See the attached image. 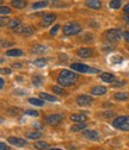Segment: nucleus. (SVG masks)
Listing matches in <instances>:
<instances>
[{"instance_id": "f257e3e1", "label": "nucleus", "mask_w": 129, "mask_h": 150, "mask_svg": "<svg viewBox=\"0 0 129 150\" xmlns=\"http://www.w3.org/2000/svg\"><path fill=\"white\" fill-rule=\"evenodd\" d=\"M78 80V75L76 73H73L71 70H61L59 76H58V83L60 86H63V87H69L72 85H74Z\"/></svg>"}, {"instance_id": "f03ea898", "label": "nucleus", "mask_w": 129, "mask_h": 150, "mask_svg": "<svg viewBox=\"0 0 129 150\" xmlns=\"http://www.w3.org/2000/svg\"><path fill=\"white\" fill-rule=\"evenodd\" d=\"M114 127L122 130V131H129V116H121L114 119L113 122Z\"/></svg>"}, {"instance_id": "7ed1b4c3", "label": "nucleus", "mask_w": 129, "mask_h": 150, "mask_svg": "<svg viewBox=\"0 0 129 150\" xmlns=\"http://www.w3.org/2000/svg\"><path fill=\"white\" fill-rule=\"evenodd\" d=\"M81 31V26L76 23V22H72V23H68L63 26L62 29V32L65 36H73V35H77Z\"/></svg>"}, {"instance_id": "20e7f679", "label": "nucleus", "mask_w": 129, "mask_h": 150, "mask_svg": "<svg viewBox=\"0 0 129 150\" xmlns=\"http://www.w3.org/2000/svg\"><path fill=\"white\" fill-rule=\"evenodd\" d=\"M122 31L120 29H110L108 31H105V38L109 42H117L121 40L122 37Z\"/></svg>"}, {"instance_id": "39448f33", "label": "nucleus", "mask_w": 129, "mask_h": 150, "mask_svg": "<svg viewBox=\"0 0 129 150\" xmlns=\"http://www.w3.org/2000/svg\"><path fill=\"white\" fill-rule=\"evenodd\" d=\"M77 104L81 107L90 106V105L93 104V98H92L91 96H87V94H80L77 98Z\"/></svg>"}, {"instance_id": "423d86ee", "label": "nucleus", "mask_w": 129, "mask_h": 150, "mask_svg": "<svg viewBox=\"0 0 129 150\" xmlns=\"http://www.w3.org/2000/svg\"><path fill=\"white\" fill-rule=\"evenodd\" d=\"M63 120V115L60 113H53L46 117V122L49 125H59Z\"/></svg>"}, {"instance_id": "0eeeda50", "label": "nucleus", "mask_w": 129, "mask_h": 150, "mask_svg": "<svg viewBox=\"0 0 129 150\" xmlns=\"http://www.w3.org/2000/svg\"><path fill=\"white\" fill-rule=\"evenodd\" d=\"M55 19H56V16H55L54 13H48V14H46V16L43 17V19H42V22H41V26H42V28H48L50 24L54 23Z\"/></svg>"}, {"instance_id": "6e6552de", "label": "nucleus", "mask_w": 129, "mask_h": 150, "mask_svg": "<svg viewBox=\"0 0 129 150\" xmlns=\"http://www.w3.org/2000/svg\"><path fill=\"white\" fill-rule=\"evenodd\" d=\"M7 142L11 143L14 146H18V148H23V146L26 145V141L23 139V138H19V137H9Z\"/></svg>"}, {"instance_id": "1a4fd4ad", "label": "nucleus", "mask_w": 129, "mask_h": 150, "mask_svg": "<svg viewBox=\"0 0 129 150\" xmlns=\"http://www.w3.org/2000/svg\"><path fill=\"white\" fill-rule=\"evenodd\" d=\"M77 54H78L79 57H83V59H90L91 56L93 55V50H92L91 48H80V49H78Z\"/></svg>"}, {"instance_id": "9d476101", "label": "nucleus", "mask_w": 129, "mask_h": 150, "mask_svg": "<svg viewBox=\"0 0 129 150\" xmlns=\"http://www.w3.org/2000/svg\"><path fill=\"white\" fill-rule=\"evenodd\" d=\"M71 68L76 71H79V73H88L90 71V67L84 63H72Z\"/></svg>"}, {"instance_id": "9b49d317", "label": "nucleus", "mask_w": 129, "mask_h": 150, "mask_svg": "<svg viewBox=\"0 0 129 150\" xmlns=\"http://www.w3.org/2000/svg\"><path fill=\"white\" fill-rule=\"evenodd\" d=\"M83 136L88 138V139H92V141H98L99 139V134L95 130H85V131H83Z\"/></svg>"}, {"instance_id": "f8f14e48", "label": "nucleus", "mask_w": 129, "mask_h": 150, "mask_svg": "<svg viewBox=\"0 0 129 150\" xmlns=\"http://www.w3.org/2000/svg\"><path fill=\"white\" fill-rule=\"evenodd\" d=\"M85 4H86L87 7L92 8V10H100L102 8L100 0H86Z\"/></svg>"}, {"instance_id": "ddd939ff", "label": "nucleus", "mask_w": 129, "mask_h": 150, "mask_svg": "<svg viewBox=\"0 0 129 150\" xmlns=\"http://www.w3.org/2000/svg\"><path fill=\"white\" fill-rule=\"evenodd\" d=\"M91 93L92 96H103L106 93V88L104 86H95L91 89Z\"/></svg>"}, {"instance_id": "4468645a", "label": "nucleus", "mask_w": 129, "mask_h": 150, "mask_svg": "<svg viewBox=\"0 0 129 150\" xmlns=\"http://www.w3.org/2000/svg\"><path fill=\"white\" fill-rule=\"evenodd\" d=\"M86 116L81 115V113H77V115H72L71 116V120L74 123H85L86 122Z\"/></svg>"}, {"instance_id": "2eb2a0df", "label": "nucleus", "mask_w": 129, "mask_h": 150, "mask_svg": "<svg viewBox=\"0 0 129 150\" xmlns=\"http://www.w3.org/2000/svg\"><path fill=\"white\" fill-rule=\"evenodd\" d=\"M114 98L116 100L124 101V100L129 99V93H127V92H117V93H115V94H114Z\"/></svg>"}, {"instance_id": "dca6fc26", "label": "nucleus", "mask_w": 129, "mask_h": 150, "mask_svg": "<svg viewBox=\"0 0 129 150\" xmlns=\"http://www.w3.org/2000/svg\"><path fill=\"white\" fill-rule=\"evenodd\" d=\"M104 82H114L115 81V76L113 74H110V73H102L100 74V76H99Z\"/></svg>"}, {"instance_id": "f3484780", "label": "nucleus", "mask_w": 129, "mask_h": 150, "mask_svg": "<svg viewBox=\"0 0 129 150\" xmlns=\"http://www.w3.org/2000/svg\"><path fill=\"white\" fill-rule=\"evenodd\" d=\"M12 6L16 8H24L26 6L25 0H12Z\"/></svg>"}, {"instance_id": "a211bd4d", "label": "nucleus", "mask_w": 129, "mask_h": 150, "mask_svg": "<svg viewBox=\"0 0 129 150\" xmlns=\"http://www.w3.org/2000/svg\"><path fill=\"white\" fill-rule=\"evenodd\" d=\"M40 98H41V99H43L44 101H46V100H47V101H51V103L58 101L56 97L50 96V94H48V93H41V94H40Z\"/></svg>"}, {"instance_id": "6ab92c4d", "label": "nucleus", "mask_w": 129, "mask_h": 150, "mask_svg": "<svg viewBox=\"0 0 129 150\" xmlns=\"http://www.w3.org/2000/svg\"><path fill=\"white\" fill-rule=\"evenodd\" d=\"M31 81H32V83H33L36 87H40V86L42 85V82H43V78L41 76V75H33L32 79H31Z\"/></svg>"}, {"instance_id": "aec40b11", "label": "nucleus", "mask_w": 129, "mask_h": 150, "mask_svg": "<svg viewBox=\"0 0 129 150\" xmlns=\"http://www.w3.org/2000/svg\"><path fill=\"white\" fill-rule=\"evenodd\" d=\"M46 50H47V47H44V45H40V44L33 45V48L31 49V51H32L33 54H43Z\"/></svg>"}, {"instance_id": "412c9836", "label": "nucleus", "mask_w": 129, "mask_h": 150, "mask_svg": "<svg viewBox=\"0 0 129 150\" xmlns=\"http://www.w3.org/2000/svg\"><path fill=\"white\" fill-rule=\"evenodd\" d=\"M6 55H7V56H13V57H16V56H22V55H23V51L19 50V49H11V50H7V51H6Z\"/></svg>"}, {"instance_id": "4be33fe9", "label": "nucleus", "mask_w": 129, "mask_h": 150, "mask_svg": "<svg viewBox=\"0 0 129 150\" xmlns=\"http://www.w3.org/2000/svg\"><path fill=\"white\" fill-rule=\"evenodd\" d=\"M35 148L37 150H44L48 149V143L44 141H38V142H35Z\"/></svg>"}, {"instance_id": "5701e85b", "label": "nucleus", "mask_w": 129, "mask_h": 150, "mask_svg": "<svg viewBox=\"0 0 129 150\" xmlns=\"http://www.w3.org/2000/svg\"><path fill=\"white\" fill-rule=\"evenodd\" d=\"M85 127H86V124H84V123H78V124L73 125V126L71 127V131H73V132H78V131H81V130L85 129Z\"/></svg>"}, {"instance_id": "b1692460", "label": "nucleus", "mask_w": 129, "mask_h": 150, "mask_svg": "<svg viewBox=\"0 0 129 150\" xmlns=\"http://www.w3.org/2000/svg\"><path fill=\"white\" fill-rule=\"evenodd\" d=\"M29 103L35 105V106H43L44 105V100L43 99H36V98H30Z\"/></svg>"}, {"instance_id": "393cba45", "label": "nucleus", "mask_w": 129, "mask_h": 150, "mask_svg": "<svg viewBox=\"0 0 129 150\" xmlns=\"http://www.w3.org/2000/svg\"><path fill=\"white\" fill-rule=\"evenodd\" d=\"M51 89H53V92L55 93V94H58V96H65L66 94L65 89L61 88V87H59V86H53Z\"/></svg>"}, {"instance_id": "a878e982", "label": "nucleus", "mask_w": 129, "mask_h": 150, "mask_svg": "<svg viewBox=\"0 0 129 150\" xmlns=\"http://www.w3.org/2000/svg\"><path fill=\"white\" fill-rule=\"evenodd\" d=\"M121 5H122V0H111V1H110V7H111L113 10L120 8Z\"/></svg>"}, {"instance_id": "bb28decb", "label": "nucleus", "mask_w": 129, "mask_h": 150, "mask_svg": "<svg viewBox=\"0 0 129 150\" xmlns=\"http://www.w3.org/2000/svg\"><path fill=\"white\" fill-rule=\"evenodd\" d=\"M19 25H21V21L17 19V18H16V19H11L10 23H9V28L10 29H16V28L19 26Z\"/></svg>"}, {"instance_id": "cd10ccee", "label": "nucleus", "mask_w": 129, "mask_h": 150, "mask_svg": "<svg viewBox=\"0 0 129 150\" xmlns=\"http://www.w3.org/2000/svg\"><path fill=\"white\" fill-rule=\"evenodd\" d=\"M48 5V1H38V3H35L32 5V8L33 10H38V8H42V7H46Z\"/></svg>"}, {"instance_id": "c85d7f7f", "label": "nucleus", "mask_w": 129, "mask_h": 150, "mask_svg": "<svg viewBox=\"0 0 129 150\" xmlns=\"http://www.w3.org/2000/svg\"><path fill=\"white\" fill-rule=\"evenodd\" d=\"M46 63H47V61H46L44 59H38V60H35V61H33V66L38 67V68L44 67V66H46Z\"/></svg>"}, {"instance_id": "c756f323", "label": "nucleus", "mask_w": 129, "mask_h": 150, "mask_svg": "<svg viewBox=\"0 0 129 150\" xmlns=\"http://www.w3.org/2000/svg\"><path fill=\"white\" fill-rule=\"evenodd\" d=\"M33 31H35V29H33L32 26H26V28H24L22 35H23V36H31V35L33 33Z\"/></svg>"}, {"instance_id": "7c9ffc66", "label": "nucleus", "mask_w": 129, "mask_h": 150, "mask_svg": "<svg viewBox=\"0 0 129 150\" xmlns=\"http://www.w3.org/2000/svg\"><path fill=\"white\" fill-rule=\"evenodd\" d=\"M41 136H42V134H40V132H29L28 134V138H30V139H38V138H41Z\"/></svg>"}, {"instance_id": "2f4dec72", "label": "nucleus", "mask_w": 129, "mask_h": 150, "mask_svg": "<svg viewBox=\"0 0 129 150\" xmlns=\"http://www.w3.org/2000/svg\"><path fill=\"white\" fill-rule=\"evenodd\" d=\"M25 115H29V116H32V117H37L38 116V112L37 111H33V110H26L25 111Z\"/></svg>"}, {"instance_id": "473e14b6", "label": "nucleus", "mask_w": 129, "mask_h": 150, "mask_svg": "<svg viewBox=\"0 0 129 150\" xmlns=\"http://www.w3.org/2000/svg\"><path fill=\"white\" fill-rule=\"evenodd\" d=\"M7 113L11 115V116H16V115L19 113V108H10V110L7 111Z\"/></svg>"}, {"instance_id": "72a5a7b5", "label": "nucleus", "mask_w": 129, "mask_h": 150, "mask_svg": "<svg viewBox=\"0 0 129 150\" xmlns=\"http://www.w3.org/2000/svg\"><path fill=\"white\" fill-rule=\"evenodd\" d=\"M0 12H1V14L4 16V14H9L11 12V10L9 7H6V6H1V8H0Z\"/></svg>"}, {"instance_id": "f704fd0d", "label": "nucleus", "mask_w": 129, "mask_h": 150, "mask_svg": "<svg viewBox=\"0 0 129 150\" xmlns=\"http://www.w3.org/2000/svg\"><path fill=\"white\" fill-rule=\"evenodd\" d=\"M59 29H60V25H55V26L50 30V35H53V36H54V35H56V32H58Z\"/></svg>"}, {"instance_id": "c9c22d12", "label": "nucleus", "mask_w": 129, "mask_h": 150, "mask_svg": "<svg viewBox=\"0 0 129 150\" xmlns=\"http://www.w3.org/2000/svg\"><path fill=\"white\" fill-rule=\"evenodd\" d=\"M124 83H125V81H114V82H113L114 87H121V86L124 85Z\"/></svg>"}, {"instance_id": "e433bc0d", "label": "nucleus", "mask_w": 129, "mask_h": 150, "mask_svg": "<svg viewBox=\"0 0 129 150\" xmlns=\"http://www.w3.org/2000/svg\"><path fill=\"white\" fill-rule=\"evenodd\" d=\"M0 150H11V149H10V146H7L4 142H1V143H0Z\"/></svg>"}, {"instance_id": "4c0bfd02", "label": "nucleus", "mask_w": 129, "mask_h": 150, "mask_svg": "<svg viewBox=\"0 0 129 150\" xmlns=\"http://www.w3.org/2000/svg\"><path fill=\"white\" fill-rule=\"evenodd\" d=\"M123 38H124V41H125V42H128V43H129V31H125V32L123 33Z\"/></svg>"}, {"instance_id": "58836bf2", "label": "nucleus", "mask_w": 129, "mask_h": 150, "mask_svg": "<svg viewBox=\"0 0 129 150\" xmlns=\"http://www.w3.org/2000/svg\"><path fill=\"white\" fill-rule=\"evenodd\" d=\"M0 22H1V26H5V22L6 23H10L9 22V18H5V17H1V21H0Z\"/></svg>"}, {"instance_id": "ea45409f", "label": "nucleus", "mask_w": 129, "mask_h": 150, "mask_svg": "<svg viewBox=\"0 0 129 150\" xmlns=\"http://www.w3.org/2000/svg\"><path fill=\"white\" fill-rule=\"evenodd\" d=\"M114 116H115L114 112H106V113H104V117H106V118H109V117H114Z\"/></svg>"}, {"instance_id": "a19ab883", "label": "nucleus", "mask_w": 129, "mask_h": 150, "mask_svg": "<svg viewBox=\"0 0 129 150\" xmlns=\"http://www.w3.org/2000/svg\"><path fill=\"white\" fill-rule=\"evenodd\" d=\"M113 49H114V45H104V50H105V51L113 50Z\"/></svg>"}, {"instance_id": "79ce46f5", "label": "nucleus", "mask_w": 129, "mask_h": 150, "mask_svg": "<svg viewBox=\"0 0 129 150\" xmlns=\"http://www.w3.org/2000/svg\"><path fill=\"white\" fill-rule=\"evenodd\" d=\"M113 62H122V57H120V56H115V59H113Z\"/></svg>"}, {"instance_id": "37998d69", "label": "nucleus", "mask_w": 129, "mask_h": 150, "mask_svg": "<svg viewBox=\"0 0 129 150\" xmlns=\"http://www.w3.org/2000/svg\"><path fill=\"white\" fill-rule=\"evenodd\" d=\"M1 73H3V74H11V69H5V68H3V69H1Z\"/></svg>"}, {"instance_id": "c03bdc74", "label": "nucleus", "mask_w": 129, "mask_h": 150, "mask_svg": "<svg viewBox=\"0 0 129 150\" xmlns=\"http://www.w3.org/2000/svg\"><path fill=\"white\" fill-rule=\"evenodd\" d=\"M124 12H125V14H129V4H127L124 6Z\"/></svg>"}, {"instance_id": "a18cd8bd", "label": "nucleus", "mask_w": 129, "mask_h": 150, "mask_svg": "<svg viewBox=\"0 0 129 150\" xmlns=\"http://www.w3.org/2000/svg\"><path fill=\"white\" fill-rule=\"evenodd\" d=\"M14 94H25V92L19 91V89H17V91H14Z\"/></svg>"}, {"instance_id": "49530a36", "label": "nucleus", "mask_w": 129, "mask_h": 150, "mask_svg": "<svg viewBox=\"0 0 129 150\" xmlns=\"http://www.w3.org/2000/svg\"><path fill=\"white\" fill-rule=\"evenodd\" d=\"M123 19H124V22L129 25V14H128V16H125V17H123Z\"/></svg>"}, {"instance_id": "de8ad7c7", "label": "nucleus", "mask_w": 129, "mask_h": 150, "mask_svg": "<svg viewBox=\"0 0 129 150\" xmlns=\"http://www.w3.org/2000/svg\"><path fill=\"white\" fill-rule=\"evenodd\" d=\"M4 86H5V81L1 79V80H0V88H3Z\"/></svg>"}, {"instance_id": "09e8293b", "label": "nucleus", "mask_w": 129, "mask_h": 150, "mask_svg": "<svg viewBox=\"0 0 129 150\" xmlns=\"http://www.w3.org/2000/svg\"><path fill=\"white\" fill-rule=\"evenodd\" d=\"M12 67H14V68H21V64H19V63H13Z\"/></svg>"}, {"instance_id": "8fccbe9b", "label": "nucleus", "mask_w": 129, "mask_h": 150, "mask_svg": "<svg viewBox=\"0 0 129 150\" xmlns=\"http://www.w3.org/2000/svg\"><path fill=\"white\" fill-rule=\"evenodd\" d=\"M48 150H62V149H58V148H54V149H48Z\"/></svg>"}]
</instances>
